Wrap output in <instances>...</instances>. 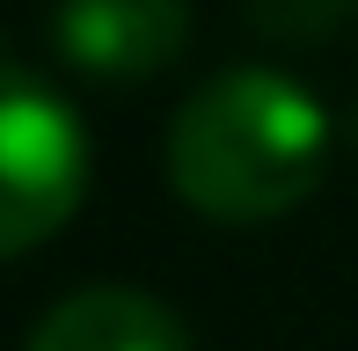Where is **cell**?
Masks as SVG:
<instances>
[{
    "label": "cell",
    "instance_id": "cell-1",
    "mask_svg": "<svg viewBox=\"0 0 358 351\" xmlns=\"http://www.w3.org/2000/svg\"><path fill=\"white\" fill-rule=\"evenodd\" d=\"M329 169V117L300 81L234 66L205 81L169 124V183L220 227H264L315 198Z\"/></svg>",
    "mask_w": 358,
    "mask_h": 351
},
{
    "label": "cell",
    "instance_id": "cell-4",
    "mask_svg": "<svg viewBox=\"0 0 358 351\" xmlns=\"http://www.w3.org/2000/svg\"><path fill=\"white\" fill-rule=\"evenodd\" d=\"M29 351H190V329L139 285H88L29 329Z\"/></svg>",
    "mask_w": 358,
    "mask_h": 351
},
{
    "label": "cell",
    "instance_id": "cell-5",
    "mask_svg": "<svg viewBox=\"0 0 358 351\" xmlns=\"http://www.w3.org/2000/svg\"><path fill=\"white\" fill-rule=\"evenodd\" d=\"M249 8H256V22L271 37H322L351 0H249Z\"/></svg>",
    "mask_w": 358,
    "mask_h": 351
},
{
    "label": "cell",
    "instance_id": "cell-2",
    "mask_svg": "<svg viewBox=\"0 0 358 351\" xmlns=\"http://www.w3.org/2000/svg\"><path fill=\"white\" fill-rule=\"evenodd\" d=\"M88 198V132L44 73L0 59V264L52 242Z\"/></svg>",
    "mask_w": 358,
    "mask_h": 351
},
{
    "label": "cell",
    "instance_id": "cell-3",
    "mask_svg": "<svg viewBox=\"0 0 358 351\" xmlns=\"http://www.w3.org/2000/svg\"><path fill=\"white\" fill-rule=\"evenodd\" d=\"M52 44L66 66L95 73V81H146L183 59L190 0H59Z\"/></svg>",
    "mask_w": 358,
    "mask_h": 351
}]
</instances>
